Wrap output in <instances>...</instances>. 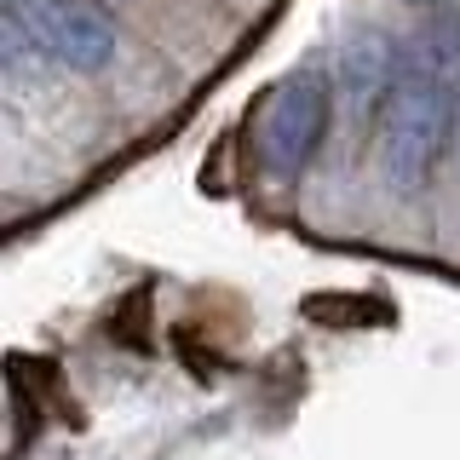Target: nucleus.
<instances>
[{"label": "nucleus", "instance_id": "obj_1", "mask_svg": "<svg viewBox=\"0 0 460 460\" xmlns=\"http://www.w3.org/2000/svg\"><path fill=\"white\" fill-rule=\"evenodd\" d=\"M449 121H455L449 81L431 64L402 69L380 104V167L397 190H420L431 179L443 144H449Z\"/></svg>", "mask_w": 460, "mask_h": 460}, {"label": "nucleus", "instance_id": "obj_2", "mask_svg": "<svg viewBox=\"0 0 460 460\" xmlns=\"http://www.w3.org/2000/svg\"><path fill=\"white\" fill-rule=\"evenodd\" d=\"M328 115H334V86L328 75H288L277 93L265 98L259 115V155L277 179H299L311 167V155L328 138Z\"/></svg>", "mask_w": 460, "mask_h": 460}, {"label": "nucleus", "instance_id": "obj_3", "mask_svg": "<svg viewBox=\"0 0 460 460\" xmlns=\"http://www.w3.org/2000/svg\"><path fill=\"white\" fill-rule=\"evenodd\" d=\"M6 12H18L40 52L75 75H98L115 58V23L93 0H6Z\"/></svg>", "mask_w": 460, "mask_h": 460}, {"label": "nucleus", "instance_id": "obj_4", "mask_svg": "<svg viewBox=\"0 0 460 460\" xmlns=\"http://www.w3.org/2000/svg\"><path fill=\"white\" fill-rule=\"evenodd\" d=\"M402 64H397V47L380 35V29H357L340 52V86L357 98V104H385V93L397 86Z\"/></svg>", "mask_w": 460, "mask_h": 460}, {"label": "nucleus", "instance_id": "obj_5", "mask_svg": "<svg viewBox=\"0 0 460 460\" xmlns=\"http://www.w3.org/2000/svg\"><path fill=\"white\" fill-rule=\"evenodd\" d=\"M402 6H426V12H443V6H460V0H402Z\"/></svg>", "mask_w": 460, "mask_h": 460}]
</instances>
